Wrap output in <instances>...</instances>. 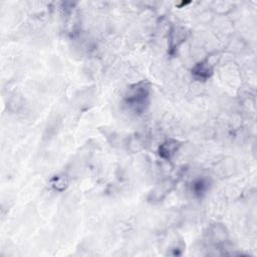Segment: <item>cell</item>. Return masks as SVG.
I'll return each mask as SVG.
<instances>
[{"label":"cell","instance_id":"cell-6","mask_svg":"<svg viewBox=\"0 0 257 257\" xmlns=\"http://www.w3.org/2000/svg\"><path fill=\"white\" fill-rule=\"evenodd\" d=\"M210 188V181L206 178H199L191 185V191L196 197H202Z\"/></svg>","mask_w":257,"mask_h":257},{"label":"cell","instance_id":"cell-3","mask_svg":"<svg viewBox=\"0 0 257 257\" xmlns=\"http://www.w3.org/2000/svg\"><path fill=\"white\" fill-rule=\"evenodd\" d=\"M181 143L174 139L164 141L158 148L159 156L164 160H171L181 148Z\"/></svg>","mask_w":257,"mask_h":257},{"label":"cell","instance_id":"cell-5","mask_svg":"<svg viewBox=\"0 0 257 257\" xmlns=\"http://www.w3.org/2000/svg\"><path fill=\"white\" fill-rule=\"evenodd\" d=\"M187 32L185 28L182 27H174L170 32V39H169V46L170 51L173 53L176 49L186 40Z\"/></svg>","mask_w":257,"mask_h":257},{"label":"cell","instance_id":"cell-2","mask_svg":"<svg viewBox=\"0 0 257 257\" xmlns=\"http://www.w3.org/2000/svg\"><path fill=\"white\" fill-rule=\"evenodd\" d=\"M175 182L172 179H167L159 183L150 193L148 200L151 203L162 202L174 189Z\"/></svg>","mask_w":257,"mask_h":257},{"label":"cell","instance_id":"cell-4","mask_svg":"<svg viewBox=\"0 0 257 257\" xmlns=\"http://www.w3.org/2000/svg\"><path fill=\"white\" fill-rule=\"evenodd\" d=\"M193 77L199 81L208 80L213 74V67L210 62L205 59L195 64V66L191 70Z\"/></svg>","mask_w":257,"mask_h":257},{"label":"cell","instance_id":"cell-1","mask_svg":"<svg viewBox=\"0 0 257 257\" xmlns=\"http://www.w3.org/2000/svg\"><path fill=\"white\" fill-rule=\"evenodd\" d=\"M151 101V84L140 80L130 85L122 98L123 106L134 114H142L147 110Z\"/></svg>","mask_w":257,"mask_h":257},{"label":"cell","instance_id":"cell-7","mask_svg":"<svg viewBox=\"0 0 257 257\" xmlns=\"http://www.w3.org/2000/svg\"><path fill=\"white\" fill-rule=\"evenodd\" d=\"M50 187L57 192H63L69 185V180L64 174H57L53 176L49 181Z\"/></svg>","mask_w":257,"mask_h":257}]
</instances>
